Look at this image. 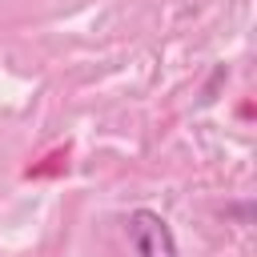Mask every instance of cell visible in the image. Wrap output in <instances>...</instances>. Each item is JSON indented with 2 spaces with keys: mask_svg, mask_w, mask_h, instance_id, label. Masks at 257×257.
Wrapping results in <instances>:
<instances>
[{
  "mask_svg": "<svg viewBox=\"0 0 257 257\" xmlns=\"http://www.w3.org/2000/svg\"><path fill=\"white\" fill-rule=\"evenodd\" d=\"M128 241L137 257H177V237L169 221L153 209H133L128 213Z\"/></svg>",
  "mask_w": 257,
  "mask_h": 257,
  "instance_id": "1",
  "label": "cell"
}]
</instances>
